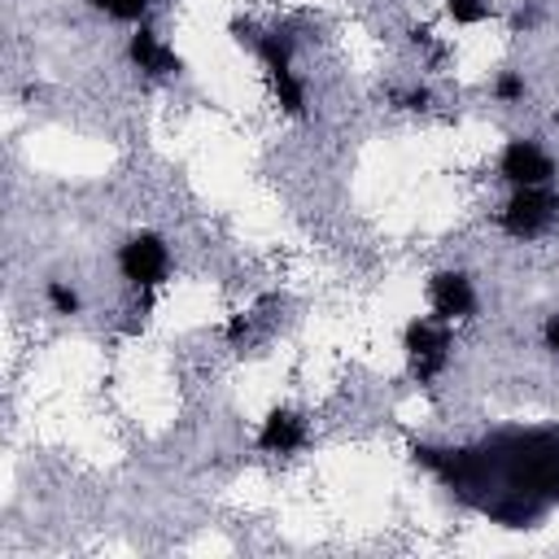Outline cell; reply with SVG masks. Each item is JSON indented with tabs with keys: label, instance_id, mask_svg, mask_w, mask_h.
<instances>
[{
	"label": "cell",
	"instance_id": "obj_1",
	"mask_svg": "<svg viewBox=\"0 0 559 559\" xmlns=\"http://www.w3.org/2000/svg\"><path fill=\"white\" fill-rule=\"evenodd\" d=\"M253 52L266 70V87H271V100L288 114V118H306V87L293 70V44L284 35H258L253 39Z\"/></svg>",
	"mask_w": 559,
	"mask_h": 559
},
{
	"label": "cell",
	"instance_id": "obj_2",
	"mask_svg": "<svg viewBox=\"0 0 559 559\" xmlns=\"http://www.w3.org/2000/svg\"><path fill=\"white\" fill-rule=\"evenodd\" d=\"M555 218H559V197L542 183V188H515L498 214V227L515 240H537L550 231Z\"/></svg>",
	"mask_w": 559,
	"mask_h": 559
},
{
	"label": "cell",
	"instance_id": "obj_3",
	"mask_svg": "<svg viewBox=\"0 0 559 559\" xmlns=\"http://www.w3.org/2000/svg\"><path fill=\"white\" fill-rule=\"evenodd\" d=\"M118 271L131 288H157L170 275V249L157 231H135L118 245Z\"/></svg>",
	"mask_w": 559,
	"mask_h": 559
},
{
	"label": "cell",
	"instance_id": "obj_4",
	"mask_svg": "<svg viewBox=\"0 0 559 559\" xmlns=\"http://www.w3.org/2000/svg\"><path fill=\"white\" fill-rule=\"evenodd\" d=\"M402 349H406V362H411L415 380H437L450 362V323H441L437 314L432 319H411L406 332H402Z\"/></svg>",
	"mask_w": 559,
	"mask_h": 559
},
{
	"label": "cell",
	"instance_id": "obj_5",
	"mask_svg": "<svg viewBox=\"0 0 559 559\" xmlns=\"http://www.w3.org/2000/svg\"><path fill=\"white\" fill-rule=\"evenodd\" d=\"M498 175L515 188H542L555 179V162L537 140H511L498 157Z\"/></svg>",
	"mask_w": 559,
	"mask_h": 559
},
{
	"label": "cell",
	"instance_id": "obj_6",
	"mask_svg": "<svg viewBox=\"0 0 559 559\" xmlns=\"http://www.w3.org/2000/svg\"><path fill=\"white\" fill-rule=\"evenodd\" d=\"M428 306L441 323H459L476 314V288L463 271H437L428 280Z\"/></svg>",
	"mask_w": 559,
	"mask_h": 559
},
{
	"label": "cell",
	"instance_id": "obj_7",
	"mask_svg": "<svg viewBox=\"0 0 559 559\" xmlns=\"http://www.w3.org/2000/svg\"><path fill=\"white\" fill-rule=\"evenodd\" d=\"M306 445V419L293 406H271L258 428V450L266 454H293Z\"/></svg>",
	"mask_w": 559,
	"mask_h": 559
},
{
	"label": "cell",
	"instance_id": "obj_8",
	"mask_svg": "<svg viewBox=\"0 0 559 559\" xmlns=\"http://www.w3.org/2000/svg\"><path fill=\"white\" fill-rule=\"evenodd\" d=\"M127 57H131V66L144 70V74H175V70H179V57H175L148 26H140V31L127 39Z\"/></svg>",
	"mask_w": 559,
	"mask_h": 559
},
{
	"label": "cell",
	"instance_id": "obj_9",
	"mask_svg": "<svg viewBox=\"0 0 559 559\" xmlns=\"http://www.w3.org/2000/svg\"><path fill=\"white\" fill-rule=\"evenodd\" d=\"M441 4L454 26H480L489 17V0H441Z\"/></svg>",
	"mask_w": 559,
	"mask_h": 559
},
{
	"label": "cell",
	"instance_id": "obj_10",
	"mask_svg": "<svg viewBox=\"0 0 559 559\" xmlns=\"http://www.w3.org/2000/svg\"><path fill=\"white\" fill-rule=\"evenodd\" d=\"M148 4L153 0H92V9L105 13V17H114V22H140L148 13Z\"/></svg>",
	"mask_w": 559,
	"mask_h": 559
},
{
	"label": "cell",
	"instance_id": "obj_11",
	"mask_svg": "<svg viewBox=\"0 0 559 559\" xmlns=\"http://www.w3.org/2000/svg\"><path fill=\"white\" fill-rule=\"evenodd\" d=\"M44 297H48L52 314H79V293H74V288H66L61 280H52V284L44 288Z\"/></svg>",
	"mask_w": 559,
	"mask_h": 559
},
{
	"label": "cell",
	"instance_id": "obj_12",
	"mask_svg": "<svg viewBox=\"0 0 559 559\" xmlns=\"http://www.w3.org/2000/svg\"><path fill=\"white\" fill-rule=\"evenodd\" d=\"M493 96H498V100H520V96H524V79H520V74H511V70H507V74H498Z\"/></svg>",
	"mask_w": 559,
	"mask_h": 559
},
{
	"label": "cell",
	"instance_id": "obj_13",
	"mask_svg": "<svg viewBox=\"0 0 559 559\" xmlns=\"http://www.w3.org/2000/svg\"><path fill=\"white\" fill-rule=\"evenodd\" d=\"M397 100H402V109H428V105H432V92H428V87H411V92H402Z\"/></svg>",
	"mask_w": 559,
	"mask_h": 559
},
{
	"label": "cell",
	"instance_id": "obj_14",
	"mask_svg": "<svg viewBox=\"0 0 559 559\" xmlns=\"http://www.w3.org/2000/svg\"><path fill=\"white\" fill-rule=\"evenodd\" d=\"M542 336H546V345H550V349L559 354V314H550V319H546V328H542Z\"/></svg>",
	"mask_w": 559,
	"mask_h": 559
}]
</instances>
